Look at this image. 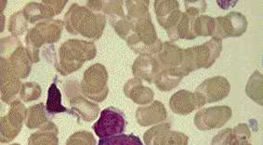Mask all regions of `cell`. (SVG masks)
Listing matches in <instances>:
<instances>
[{"label":"cell","mask_w":263,"mask_h":145,"mask_svg":"<svg viewBox=\"0 0 263 145\" xmlns=\"http://www.w3.org/2000/svg\"><path fill=\"white\" fill-rule=\"evenodd\" d=\"M231 133H232V129L230 128L219 131V133L213 138L211 145H229Z\"/></svg>","instance_id":"obj_39"},{"label":"cell","mask_w":263,"mask_h":145,"mask_svg":"<svg viewBox=\"0 0 263 145\" xmlns=\"http://www.w3.org/2000/svg\"><path fill=\"white\" fill-rule=\"evenodd\" d=\"M246 93L254 102L262 105V75L258 71H255L249 78L246 87Z\"/></svg>","instance_id":"obj_27"},{"label":"cell","mask_w":263,"mask_h":145,"mask_svg":"<svg viewBox=\"0 0 263 145\" xmlns=\"http://www.w3.org/2000/svg\"><path fill=\"white\" fill-rule=\"evenodd\" d=\"M248 29V20L240 12H230L225 16H219L215 19L213 38L222 39L227 38H238Z\"/></svg>","instance_id":"obj_10"},{"label":"cell","mask_w":263,"mask_h":145,"mask_svg":"<svg viewBox=\"0 0 263 145\" xmlns=\"http://www.w3.org/2000/svg\"><path fill=\"white\" fill-rule=\"evenodd\" d=\"M9 31L14 38L25 34L26 31L28 32V22L25 18L23 10L17 11L14 14L10 16L9 21Z\"/></svg>","instance_id":"obj_31"},{"label":"cell","mask_w":263,"mask_h":145,"mask_svg":"<svg viewBox=\"0 0 263 145\" xmlns=\"http://www.w3.org/2000/svg\"><path fill=\"white\" fill-rule=\"evenodd\" d=\"M5 27V16L3 13H1V32H3Z\"/></svg>","instance_id":"obj_40"},{"label":"cell","mask_w":263,"mask_h":145,"mask_svg":"<svg viewBox=\"0 0 263 145\" xmlns=\"http://www.w3.org/2000/svg\"><path fill=\"white\" fill-rule=\"evenodd\" d=\"M215 19L208 15H199L194 22V32L196 38L210 37L214 33Z\"/></svg>","instance_id":"obj_30"},{"label":"cell","mask_w":263,"mask_h":145,"mask_svg":"<svg viewBox=\"0 0 263 145\" xmlns=\"http://www.w3.org/2000/svg\"><path fill=\"white\" fill-rule=\"evenodd\" d=\"M64 90L68 98L72 115L80 117L86 122H92L97 118L100 114V107L97 103L88 101L83 96L79 83L69 80L65 84Z\"/></svg>","instance_id":"obj_7"},{"label":"cell","mask_w":263,"mask_h":145,"mask_svg":"<svg viewBox=\"0 0 263 145\" xmlns=\"http://www.w3.org/2000/svg\"><path fill=\"white\" fill-rule=\"evenodd\" d=\"M98 145H143L139 137L133 134H120L100 139Z\"/></svg>","instance_id":"obj_32"},{"label":"cell","mask_w":263,"mask_h":145,"mask_svg":"<svg viewBox=\"0 0 263 145\" xmlns=\"http://www.w3.org/2000/svg\"><path fill=\"white\" fill-rule=\"evenodd\" d=\"M66 145H96V140L90 132L78 131L69 137Z\"/></svg>","instance_id":"obj_36"},{"label":"cell","mask_w":263,"mask_h":145,"mask_svg":"<svg viewBox=\"0 0 263 145\" xmlns=\"http://www.w3.org/2000/svg\"><path fill=\"white\" fill-rule=\"evenodd\" d=\"M123 1H88L87 6L89 10L95 12H103L107 15L109 19L112 20L120 17H126L123 10Z\"/></svg>","instance_id":"obj_24"},{"label":"cell","mask_w":263,"mask_h":145,"mask_svg":"<svg viewBox=\"0 0 263 145\" xmlns=\"http://www.w3.org/2000/svg\"><path fill=\"white\" fill-rule=\"evenodd\" d=\"M132 72L135 78L151 84L159 72V66L154 56L142 55L135 60L132 65Z\"/></svg>","instance_id":"obj_21"},{"label":"cell","mask_w":263,"mask_h":145,"mask_svg":"<svg viewBox=\"0 0 263 145\" xmlns=\"http://www.w3.org/2000/svg\"><path fill=\"white\" fill-rule=\"evenodd\" d=\"M110 23L121 39L127 40V38L133 33V24L127 19V17L110 20Z\"/></svg>","instance_id":"obj_35"},{"label":"cell","mask_w":263,"mask_h":145,"mask_svg":"<svg viewBox=\"0 0 263 145\" xmlns=\"http://www.w3.org/2000/svg\"><path fill=\"white\" fill-rule=\"evenodd\" d=\"M64 25V21L46 20L39 22L28 30L25 37V48L32 63L40 61L39 49L43 45H51L60 40Z\"/></svg>","instance_id":"obj_4"},{"label":"cell","mask_w":263,"mask_h":145,"mask_svg":"<svg viewBox=\"0 0 263 145\" xmlns=\"http://www.w3.org/2000/svg\"><path fill=\"white\" fill-rule=\"evenodd\" d=\"M49 116L43 102L30 106L26 112L25 126L30 130H40L50 121Z\"/></svg>","instance_id":"obj_25"},{"label":"cell","mask_w":263,"mask_h":145,"mask_svg":"<svg viewBox=\"0 0 263 145\" xmlns=\"http://www.w3.org/2000/svg\"><path fill=\"white\" fill-rule=\"evenodd\" d=\"M42 94V88L40 85L35 82H26L23 84L20 98L23 102H30L36 101Z\"/></svg>","instance_id":"obj_34"},{"label":"cell","mask_w":263,"mask_h":145,"mask_svg":"<svg viewBox=\"0 0 263 145\" xmlns=\"http://www.w3.org/2000/svg\"><path fill=\"white\" fill-rule=\"evenodd\" d=\"M46 110L49 116H54L60 113H69L72 114V111H69L66 107L62 103V93L56 83L50 85L48 92V99L46 103Z\"/></svg>","instance_id":"obj_26"},{"label":"cell","mask_w":263,"mask_h":145,"mask_svg":"<svg viewBox=\"0 0 263 145\" xmlns=\"http://www.w3.org/2000/svg\"><path fill=\"white\" fill-rule=\"evenodd\" d=\"M248 145H252V144H251V143H249V144H248Z\"/></svg>","instance_id":"obj_42"},{"label":"cell","mask_w":263,"mask_h":145,"mask_svg":"<svg viewBox=\"0 0 263 145\" xmlns=\"http://www.w3.org/2000/svg\"><path fill=\"white\" fill-rule=\"evenodd\" d=\"M181 79L182 78L177 77L171 72L162 71L156 75L154 82L161 92H170L180 84Z\"/></svg>","instance_id":"obj_29"},{"label":"cell","mask_w":263,"mask_h":145,"mask_svg":"<svg viewBox=\"0 0 263 145\" xmlns=\"http://www.w3.org/2000/svg\"><path fill=\"white\" fill-rule=\"evenodd\" d=\"M221 50L222 40L216 38L200 46L183 49L181 63L176 75L183 78L200 68L211 67L219 58Z\"/></svg>","instance_id":"obj_3"},{"label":"cell","mask_w":263,"mask_h":145,"mask_svg":"<svg viewBox=\"0 0 263 145\" xmlns=\"http://www.w3.org/2000/svg\"><path fill=\"white\" fill-rule=\"evenodd\" d=\"M167 116L165 105L159 102L155 101L149 105L139 107L136 111L137 122L141 126H152L161 123Z\"/></svg>","instance_id":"obj_19"},{"label":"cell","mask_w":263,"mask_h":145,"mask_svg":"<svg viewBox=\"0 0 263 145\" xmlns=\"http://www.w3.org/2000/svg\"><path fill=\"white\" fill-rule=\"evenodd\" d=\"M97 54L93 42L80 39H69L59 48L55 68L62 76H68L82 67L84 63L91 61Z\"/></svg>","instance_id":"obj_2"},{"label":"cell","mask_w":263,"mask_h":145,"mask_svg":"<svg viewBox=\"0 0 263 145\" xmlns=\"http://www.w3.org/2000/svg\"><path fill=\"white\" fill-rule=\"evenodd\" d=\"M231 85L226 78L215 77L205 79L199 87H196L195 92L204 98L205 103H212L223 100L229 95Z\"/></svg>","instance_id":"obj_17"},{"label":"cell","mask_w":263,"mask_h":145,"mask_svg":"<svg viewBox=\"0 0 263 145\" xmlns=\"http://www.w3.org/2000/svg\"><path fill=\"white\" fill-rule=\"evenodd\" d=\"M27 108L19 100L10 104V110L0 119V140L2 143H9L18 136L25 122Z\"/></svg>","instance_id":"obj_8"},{"label":"cell","mask_w":263,"mask_h":145,"mask_svg":"<svg viewBox=\"0 0 263 145\" xmlns=\"http://www.w3.org/2000/svg\"><path fill=\"white\" fill-rule=\"evenodd\" d=\"M182 48L176 46L173 42L163 43L162 48L154 57L159 66V72L168 71L176 75L182 60ZM178 77V76H177Z\"/></svg>","instance_id":"obj_18"},{"label":"cell","mask_w":263,"mask_h":145,"mask_svg":"<svg viewBox=\"0 0 263 145\" xmlns=\"http://www.w3.org/2000/svg\"><path fill=\"white\" fill-rule=\"evenodd\" d=\"M108 72L101 63L92 64L84 72L80 84V90L83 96L93 102H103L108 96Z\"/></svg>","instance_id":"obj_6"},{"label":"cell","mask_w":263,"mask_h":145,"mask_svg":"<svg viewBox=\"0 0 263 145\" xmlns=\"http://www.w3.org/2000/svg\"><path fill=\"white\" fill-rule=\"evenodd\" d=\"M21 41L14 37H7L1 39V57L8 59L16 48L21 45Z\"/></svg>","instance_id":"obj_37"},{"label":"cell","mask_w":263,"mask_h":145,"mask_svg":"<svg viewBox=\"0 0 263 145\" xmlns=\"http://www.w3.org/2000/svg\"><path fill=\"white\" fill-rule=\"evenodd\" d=\"M133 33L127 38L128 47L137 54L155 56L162 48L163 43L157 38L151 15L147 13L140 19L132 22Z\"/></svg>","instance_id":"obj_5"},{"label":"cell","mask_w":263,"mask_h":145,"mask_svg":"<svg viewBox=\"0 0 263 145\" xmlns=\"http://www.w3.org/2000/svg\"><path fill=\"white\" fill-rule=\"evenodd\" d=\"M205 104L204 98L197 92L180 89L174 93L170 100L171 111L180 116H187Z\"/></svg>","instance_id":"obj_16"},{"label":"cell","mask_w":263,"mask_h":145,"mask_svg":"<svg viewBox=\"0 0 263 145\" xmlns=\"http://www.w3.org/2000/svg\"><path fill=\"white\" fill-rule=\"evenodd\" d=\"M183 3L185 5L186 13L192 17H198L206 10V2L203 0H186Z\"/></svg>","instance_id":"obj_38"},{"label":"cell","mask_w":263,"mask_h":145,"mask_svg":"<svg viewBox=\"0 0 263 145\" xmlns=\"http://www.w3.org/2000/svg\"><path fill=\"white\" fill-rule=\"evenodd\" d=\"M155 10L156 19L167 34L175 29L182 14L179 1L176 0H156Z\"/></svg>","instance_id":"obj_15"},{"label":"cell","mask_w":263,"mask_h":145,"mask_svg":"<svg viewBox=\"0 0 263 145\" xmlns=\"http://www.w3.org/2000/svg\"><path fill=\"white\" fill-rule=\"evenodd\" d=\"M58 128L49 121L47 125L33 133L28 139V145H59Z\"/></svg>","instance_id":"obj_23"},{"label":"cell","mask_w":263,"mask_h":145,"mask_svg":"<svg viewBox=\"0 0 263 145\" xmlns=\"http://www.w3.org/2000/svg\"><path fill=\"white\" fill-rule=\"evenodd\" d=\"M1 68V100L7 104L14 102L16 96L20 94L23 84L21 78L17 76L14 70L10 66L9 61L5 58H0Z\"/></svg>","instance_id":"obj_14"},{"label":"cell","mask_w":263,"mask_h":145,"mask_svg":"<svg viewBox=\"0 0 263 145\" xmlns=\"http://www.w3.org/2000/svg\"><path fill=\"white\" fill-rule=\"evenodd\" d=\"M10 145H20V144H18V143H13V144H10Z\"/></svg>","instance_id":"obj_41"},{"label":"cell","mask_w":263,"mask_h":145,"mask_svg":"<svg viewBox=\"0 0 263 145\" xmlns=\"http://www.w3.org/2000/svg\"><path fill=\"white\" fill-rule=\"evenodd\" d=\"M7 60L21 79H25L29 76L32 69V62L23 44H21Z\"/></svg>","instance_id":"obj_22"},{"label":"cell","mask_w":263,"mask_h":145,"mask_svg":"<svg viewBox=\"0 0 263 145\" xmlns=\"http://www.w3.org/2000/svg\"><path fill=\"white\" fill-rule=\"evenodd\" d=\"M170 123L158 124L143 135L146 145H188L189 138L182 132L171 131Z\"/></svg>","instance_id":"obj_11"},{"label":"cell","mask_w":263,"mask_h":145,"mask_svg":"<svg viewBox=\"0 0 263 145\" xmlns=\"http://www.w3.org/2000/svg\"><path fill=\"white\" fill-rule=\"evenodd\" d=\"M64 24L70 34L98 40L105 28L106 17L74 3L64 15Z\"/></svg>","instance_id":"obj_1"},{"label":"cell","mask_w":263,"mask_h":145,"mask_svg":"<svg viewBox=\"0 0 263 145\" xmlns=\"http://www.w3.org/2000/svg\"><path fill=\"white\" fill-rule=\"evenodd\" d=\"M126 120L122 112L115 107H108L101 113L99 120L92 126L93 131L100 139L123 134Z\"/></svg>","instance_id":"obj_9"},{"label":"cell","mask_w":263,"mask_h":145,"mask_svg":"<svg viewBox=\"0 0 263 145\" xmlns=\"http://www.w3.org/2000/svg\"><path fill=\"white\" fill-rule=\"evenodd\" d=\"M231 117L232 109L229 106L210 107L197 112L194 122L199 131H212L224 126Z\"/></svg>","instance_id":"obj_12"},{"label":"cell","mask_w":263,"mask_h":145,"mask_svg":"<svg viewBox=\"0 0 263 145\" xmlns=\"http://www.w3.org/2000/svg\"><path fill=\"white\" fill-rule=\"evenodd\" d=\"M124 92L132 102L140 105H147L154 101L155 92L149 87H145L140 78L129 79L124 86Z\"/></svg>","instance_id":"obj_20"},{"label":"cell","mask_w":263,"mask_h":145,"mask_svg":"<svg viewBox=\"0 0 263 145\" xmlns=\"http://www.w3.org/2000/svg\"><path fill=\"white\" fill-rule=\"evenodd\" d=\"M67 4V0L63 1H49L44 0L41 2H30L24 7L23 12L30 24H35L46 20H52L59 15Z\"/></svg>","instance_id":"obj_13"},{"label":"cell","mask_w":263,"mask_h":145,"mask_svg":"<svg viewBox=\"0 0 263 145\" xmlns=\"http://www.w3.org/2000/svg\"><path fill=\"white\" fill-rule=\"evenodd\" d=\"M149 3L150 1L148 0L126 1L127 10V14L126 15L127 19L129 20L132 23L143 17L147 13H149Z\"/></svg>","instance_id":"obj_28"},{"label":"cell","mask_w":263,"mask_h":145,"mask_svg":"<svg viewBox=\"0 0 263 145\" xmlns=\"http://www.w3.org/2000/svg\"><path fill=\"white\" fill-rule=\"evenodd\" d=\"M251 138V132L247 124H239L232 129L229 145H248Z\"/></svg>","instance_id":"obj_33"}]
</instances>
